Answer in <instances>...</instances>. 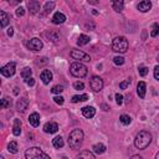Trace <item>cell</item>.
I'll list each match as a JSON object with an SVG mask.
<instances>
[{
	"label": "cell",
	"instance_id": "obj_47",
	"mask_svg": "<svg viewBox=\"0 0 159 159\" xmlns=\"http://www.w3.org/2000/svg\"><path fill=\"white\" fill-rule=\"evenodd\" d=\"M155 158H157V159H159V152H158V153L155 154Z\"/></svg>",
	"mask_w": 159,
	"mask_h": 159
},
{
	"label": "cell",
	"instance_id": "obj_9",
	"mask_svg": "<svg viewBox=\"0 0 159 159\" xmlns=\"http://www.w3.org/2000/svg\"><path fill=\"white\" fill-rule=\"evenodd\" d=\"M15 71H16V68H15V62H10V63L5 65L4 67H1V70H0L1 75L5 76V77H11V76H14Z\"/></svg>",
	"mask_w": 159,
	"mask_h": 159
},
{
	"label": "cell",
	"instance_id": "obj_45",
	"mask_svg": "<svg viewBox=\"0 0 159 159\" xmlns=\"http://www.w3.org/2000/svg\"><path fill=\"white\" fill-rule=\"evenodd\" d=\"M88 2H89V4H97L98 1H97V0H88Z\"/></svg>",
	"mask_w": 159,
	"mask_h": 159
},
{
	"label": "cell",
	"instance_id": "obj_39",
	"mask_svg": "<svg viewBox=\"0 0 159 159\" xmlns=\"http://www.w3.org/2000/svg\"><path fill=\"white\" fill-rule=\"evenodd\" d=\"M53 101H55L57 104H60V106L63 104V97H62V96H56V97L53 98Z\"/></svg>",
	"mask_w": 159,
	"mask_h": 159
},
{
	"label": "cell",
	"instance_id": "obj_43",
	"mask_svg": "<svg viewBox=\"0 0 159 159\" xmlns=\"http://www.w3.org/2000/svg\"><path fill=\"white\" fill-rule=\"evenodd\" d=\"M25 82H26V83H27L29 86H34V84H35V81H34V78H32V77H30V78H27V80H26Z\"/></svg>",
	"mask_w": 159,
	"mask_h": 159
},
{
	"label": "cell",
	"instance_id": "obj_3",
	"mask_svg": "<svg viewBox=\"0 0 159 159\" xmlns=\"http://www.w3.org/2000/svg\"><path fill=\"white\" fill-rule=\"evenodd\" d=\"M112 50L118 53H124L128 50V41L123 36H117L112 41Z\"/></svg>",
	"mask_w": 159,
	"mask_h": 159
},
{
	"label": "cell",
	"instance_id": "obj_14",
	"mask_svg": "<svg viewBox=\"0 0 159 159\" xmlns=\"http://www.w3.org/2000/svg\"><path fill=\"white\" fill-rule=\"evenodd\" d=\"M152 7V2L150 0H142L139 4H138V10L142 11V12H147L149 11Z\"/></svg>",
	"mask_w": 159,
	"mask_h": 159
},
{
	"label": "cell",
	"instance_id": "obj_4",
	"mask_svg": "<svg viewBox=\"0 0 159 159\" xmlns=\"http://www.w3.org/2000/svg\"><path fill=\"white\" fill-rule=\"evenodd\" d=\"M70 72H71L72 76H75L77 78H82V77H84L87 75V67L81 61L80 62L76 61L70 66Z\"/></svg>",
	"mask_w": 159,
	"mask_h": 159
},
{
	"label": "cell",
	"instance_id": "obj_5",
	"mask_svg": "<svg viewBox=\"0 0 159 159\" xmlns=\"http://www.w3.org/2000/svg\"><path fill=\"white\" fill-rule=\"evenodd\" d=\"M25 158H26V159H39V158L50 159V155H47L46 153H43L40 148L32 147V148H29V149L25 152Z\"/></svg>",
	"mask_w": 159,
	"mask_h": 159
},
{
	"label": "cell",
	"instance_id": "obj_13",
	"mask_svg": "<svg viewBox=\"0 0 159 159\" xmlns=\"http://www.w3.org/2000/svg\"><path fill=\"white\" fill-rule=\"evenodd\" d=\"M27 7H29L31 14H36V12H39L41 5H40V2L37 0H30L29 4H27Z\"/></svg>",
	"mask_w": 159,
	"mask_h": 159
},
{
	"label": "cell",
	"instance_id": "obj_44",
	"mask_svg": "<svg viewBox=\"0 0 159 159\" xmlns=\"http://www.w3.org/2000/svg\"><path fill=\"white\" fill-rule=\"evenodd\" d=\"M12 34H14V31H12V29L10 27V29L7 30V35H9V36H12Z\"/></svg>",
	"mask_w": 159,
	"mask_h": 159
},
{
	"label": "cell",
	"instance_id": "obj_30",
	"mask_svg": "<svg viewBox=\"0 0 159 159\" xmlns=\"http://www.w3.org/2000/svg\"><path fill=\"white\" fill-rule=\"evenodd\" d=\"M150 36H152V37L159 36V24H154V25H153V29H152V31H150Z\"/></svg>",
	"mask_w": 159,
	"mask_h": 159
},
{
	"label": "cell",
	"instance_id": "obj_40",
	"mask_svg": "<svg viewBox=\"0 0 159 159\" xmlns=\"http://www.w3.org/2000/svg\"><path fill=\"white\" fill-rule=\"evenodd\" d=\"M16 15L17 16H24L25 15V9L24 7H17L16 9Z\"/></svg>",
	"mask_w": 159,
	"mask_h": 159
},
{
	"label": "cell",
	"instance_id": "obj_2",
	"mask_svg": "<svg viewBox=\"0 0 159 159\" xmlns=\"http://www.w3.org/2000/svg\"><path fill=\"white\" fill-rule=\"evenodd\" d=\"M83 142V132L81 129H73L68 135V145L71 149H78Z\"/></svg>",
	"mask_w": 159,
	"mask_h": 159
},
{
	"label": "cell",
	"instance_id": "obj_6",
	"mask_svg": "<svg viewBox=\"0 0 159 159\" xmlns=\"http://www.w3.org/2000/svg\"><path fill=\"white\" fill-rule=\"evenodd\" d=\"M71 57L73 60H78V61H84V62H89L91 61V57L89 55H87L86 52L81 51V50H77V48H73L71 51Z\"/></svg>",
	"mask_w": 159,
	"mask_h": 159
},
{
	"label": "cell",
	"instance_id": "obj_26",
	"mask_svg": "<svg viewBox=\"0 0 159 159\" xmlns=\"http://www.w3.org/2000/svg\"><path fill=\"white\" fill-rule=\"evenodd\" d=\"M7 150H9L10 153H12V154H16V153L19 152V148H17V143H16L15 140L10 142V143H9V145H7Z\"/></svg>",
	"mask_w": 159,
	"mask_h": 159
},
{
	"label": "cell",
	"instance_id": "obj_31",
	"mask_svg": "<svg viewBox=\"0 0 159 159\" xmlns=\"http://www.w3.org/2000/svg\"><path fill=\"white\" fill-rule=\"evenodd\" d=\"M45 11L46 12H50V11H52L53 10V7H55V2L53 1H47L46 4H45Z\"/></svg>",
	"mask_w": 159,
	"mask_h": 159
},
{
	"label": "cell",
	"instance_id": "obj_25",
	"mask_svg": "<svg viewBox=\"0 0 159 159\" xmlns=\"http://www.w3.org/2000/svg\"><path fill=\"white\" fill-rule=\"evenodd\" d=\"M94 157L96 155L89 150H83L77 155V158H87V159H94Z\"/></svg>",
	"mask_w": 159,
	"mask_h": 159
},
{
	"label": "cell",
	"instance_id": "obj_11",
	"mask_svg": "<svg viewBox=\"0 0 159 159\" xmlns=\"http://www.w3.org/2000/svg\"><path fill=\"white\" fill-rule=\"evenodd\" d=\"M40 78L42 80V82L45 84H48L51 81H52V72L50 70H43L40 75Z\"/></svg>",
	"mask_w": 159,
	"mask_h": 159
},
{
	"label": "cell",
	"instance_id": "obj_15",
	"mask_svg": "<svg viewBox=\"0 0 159 159\" xmlns=\"http://www.w3.org/2000/svg\"><path fill=\"white\" fill-rule=\"evenodd\" d=\"M82 114L86 117V118H92L94 114H96V109L91 106H86L82 108Z\"/></svg>",
	"mask_w": 159,
	"mask_h": 159
},
{
	"label": "cell",
	"instance_id": "obj_28",
	"mask_svg": "<svg viewBox=\"0 0 159 159\" xmlns=\"http://www.w3.org/2000/svg\"><path fill=\"white\" fill-rule=\"evenodd\" d=\"M88 42H89V37H88L87 35H80V37H78V40H77V43H78L80 46L87 45Z\"/></svg>",
	"mask_w": 159,
	"mask_h": 159
},
{
	"label": "cell",
	"instance_id": "obj_48",
	"mask_svg": "<svg viewBox=\"0 0 159 159\" xmlns=\"http://www.w3.org/2000/svg\"><path fill=\"white\" fill-rule=\"evenodd\" d=\"M157 61H158V62H159V55H158V56H157Z\"/></svg>",
	"mask_w": 159,
	"mask_h": 159
},
{
	"label": "cell",
	"instance_id": "obj_35",
	"mask_svg": "<svg viewBox=\"0 0 159 159\" xmlns=\"http://www.w3.org/2000/svg\"><path fill=\"white\" fill-rule=\"evenodd\" d=\"M138 72H139V75H140L142 77H144V76H147V73H148V68H147L145 66H140V67L138 68Z\"/></svg>",
	"mask_w": 159,
	"mask_h": 159
},
{
	"label": "cell",
	"instance_id": "obj_23",
	"mask_svg": "<svg viewBox=\"0 0 159 159\" xmlns=\"http://www.w3.org/2000/svg\"><path fill=\"white\" fill-rule=\"evenodd\" d=\"M88 99V96L87 94H77V96H73L71 102L72 103H78V102H84Z\"/></svg>",
	"mask_w": 159,
	"mask_h": 159
},
{
	"label": "cell",
	"instance_id": "obj_24",
	"mask_svg": "<svg viewBox=\"0 0 159 159\" xmlns=\"http://www.w3.org/2000/svg\"><path fill=\"white\" fill-rule=\"evenodd\" d=\"M52 144H53L55 148H62V147H63V139H62V137H61V135L55 137V138L52 139Z\"/></svg>",
	"mask_w": 159,
	"mask_h": 159
},
{
	"label": "cell",
	"instance_id": "obj_20",
	"mask_svg": "<svg viewBox=\"0 0 159 159\" xmlns=\"http://www.w3.org/2000/svg\"><path fill=\"white\" fill-rule=\"evenodd\" d=\"M0 16H1V22H0V26L4 29L7 24H9V21H10V16L2 10V11H0Z\"/></svg>",
	"mask_w": 159,
	"mask_h": 159
},
{
	"label": "cell",
	"instance_id": "obj_16",
	"mask_svg": "<svg viewBox=\"0 0 159 159\" xmlns=\"http://www.w3.org/2000/svg\"><path fill=\"white\" fill-rule=\"evenodd\" d=\"M29 123L32 127H39V124H40V116H39V113H36V112L31 113L30 117H29Z\"/></svg>",
	"mask_w": 159,
	"mask_h": 159
},
{
	"label": "cell",
	"instance_id": "obj_7",
	"mask_svg": "<svg viewBox=\"0 0 159 159\" xmlns=\"http://www.w3.org/2000/svg\"><path fill=\"white\" fill-rule=\"evenodd\" d=\"M89 87L93 92H99L103 88V80L98 76H93L89 81Z\"/></svg>",
	"mask_w": 159,
	"mask_h": 159
},
{
	"label": "cell",
	"instance_id": "obj_10",
	"mask_svg": "<svg viewBox=\"0 0 159 159\" xmlns=\"http://www.w3.org/2000/svg\"><path fill=\"white\" fill-rule=\"evenodd\" d=\"M57 130H58V125H57V123H55V122H48V123H46V124L43 125V132H45V133L53 134V133H56Z\"/></svg>",
	"mask_w": 159,
	"mask_h": 159
},
{
	"label": "cell",
	"instance_id": "obj_8",
	"mask_svg": "<svg viewBox=\"0 0 159 159\" xmlns=\"http://www.w3.org/2000/svg\"><path fill=\"white\" fill-rule=\"evenodd\" d=\"M26 46H27V48H30L32 51H40L43 45H42V41L40 39L34 37V39H31L30 41L26 42Z\"/></svg>",
	"mask_w": 159,
	"mask_h": 159
},
{
	"label": "cell",
	"instance_id": "obj_33",
	"mask_svg": "<svg viewBox=\"0 0 159 159\" xmlns=\"http://www.w3.org/2000/svg\"><path fill=\"white\" fill-rule=\"evenodd\" d=\"M10 104H11V101L9 98H4V99H1L0 107L1 108H6V107H10Z\"/></svg>",
	"mask_w": 159,
	"mask_h": 159
},
{
	"label": "cell",
	"instance_id": "obj_46",
	"mask_svg": "<svg viewBox=\"0 0 159 159\" xmlns=\"http://www.w3.org/2000/svg\"><path fill=\"white\" fill-rule=\"evenodd\" d=\"M133 158H134V159H138V158L140 159V157H139V155H133Z\"/></svg>",
	"mask_w": 159,
	"mask_h": 159
},
{
	"label": "cell",
	"instance_id": "obj_29",
	"mask_svg": "<svg viewBox=\"0 0 159 159\" xmlns=\"http://www.w3.org/2000/svg\"><path fill=\"white\" fill-rule=\"evenodd\" d=\"M119 120H120V123H122V124L128 125V124L132 122V118H130L129 116H127V114H122V116L119 117Z\"/></svg>",
	"mask_w": 159,
	"mask_h": 159
},
{
	"label": "cell",
	"instance_id": "obj_17",
	"mask_svg": "<svg viewBox=\"0 0 159 159\" xmlns=\"http://www.w3.org/2000/svg\"><path fill=\"white\" fill-rule=\"evenodd\" d=\"M112 1V7L114 9V11L120 12L124 9V0H111Z\"/></svg>",
	"mask_w": 159,
	"mask_h": 159
},
{
	"label": "cell",
	"instance_id": "obj_18",
	"mask_svg": "<svg viewBox=\"0 0 159 159\" xmlns=\"http://www.w3.org/2000/svg\"><path fill=\"white\" fill-rule=\"evenodd\" d=\"M145 89H147L145 82L140 81V82L138 83V86H137V93H138V96H139L140 98H144V97H145Z\"/></svg>",
	"mask_w": 159,
	"mask_h": 159
},
{
	"label": "cell",
	"instance_id": "obj_21",
	"mask_svg": "<svg viewBox=\"0 0 159 159\" xmlns=\"http://www.w3.org/2000/svg\"><path fill=\"white\" fill-rule=\"evenodd\" d=\"M12 133H14V135H20V133H21V122H20V119H15L14 120Z\"/></svg>",
	"mask_w": 159,
	"mask_h": 159
},
{
	"label": "cell",
	"instance_id": "obj_1",
	"mask_svg": "<svg viewBox=\"0 0 159 159\" xmlns=\"http://www.w3.org/2000/svg\"><path fill=\"white\" fill-rule=\"evenodd\" d=\"M152 142V134L148 130H140L135 139H134V145L138 149H145Z\"/></svg>",
	"mask_w": 159,
	"mask_h": 159
},
{
	"label": "cell",
	"instance_id": "obj_22",
	"mask_svg": "<svg viewBox=\"0 0 159 159\" xmlns=\"http://www.w3.org/2000/svg\"><path fill=\"white\" fill-rule=\"evenodd\" d=\"M92 149H93V152H94L96 154H103V153L106 152V145L102 144V143H97V144L93 145Z\"/></svg>",
	"mask_w": 159,
	"mask_h": 159
},
{
	"label": "cell",
	"instance_id": "obj_19",
	"mask_svg": "<svg viewBox=\"0 0 159 159\" xmlns=\"http://www.w3.org/2000/svg\"><path fill=\"white\" fill-rule=\"evenodd\" d=\"M52 21H53V24H56V25L63 24V22L66 21V16H65L62 12H56V14L53 15V17H52Z\"/></svg>",
	"mask_w": 159,
	"mask_h": 159
},
{
	"label": "cell",
	"instance_id": "obj_27",
	"mask_svg": "<svg viewBox=\"0 0 159 159\" xmlns=\"http://www.w3.org/2000/svg\"><path fill=\"white\" fill-rule=\"evenodd\" d=\"M31 75H32V71H31L30 67H25V68H22V71H21V77H22L25 81H26L27 78H30Z\"/></svg>",
	"mask_w": 159,
	"mask_h": 159
},
{
	"label": "cell",
	"instance_id": "obj_32",
	"mask_svg": "<svg viewBox=\"0 0 159 159\" xmlns=\"http://www.w3.org/2000/svg\"><path fill=\"white\" fill-rule=\"evenodd\" d=\"M62 91H63V86H61V84L53 86V87H52V89H51V92H52V93H55V94H58V93H61Z\"/></svg>",
	"mask_w": 159,
	"mask_h": 159
},
{
	"label": "cell",
	"instance_id": "obj_34",
	"mask_svg": "<svg viewBox=\"0 0 159 159\" xmlns=\"http://www.w3.org/2000/svg\"><path fill=\"white\" fill-rule=\"evenodd\" d=\"M113 62H114L116 65L120 66V65H123V63H124V58H123L122 56H116V57L113 58Z\"/></svg>",
	"mask_w": 159,
	"mask_h": 159
},
{
	"label": "cell",
	"instance_id": "obj_12",
	"mask_svg": "<svg viewBox=\"0 0 159 159\" xmlns=\"http://www.w3.org/2000/svg\"><path fill=\"white\" fill-rule=\"evenodd\" d=\"M27 106H29V99H27L26 97H22V98H20V99L17 101V103H16V109H17L19 112H24L25 109H27Z\"/></svg>",
	"mask_w": 159,
	"mask_h": 159
},
{
	"label": "cell",
	"instance_id": "obj_38",
	"mask_svg": "<svg viewBox=\"0 0 159 159\" xmlns=\"http://www.w3.org/2000/svg\"><path fill=\"white\" fill-rule=\"evenodd\" d=\"M116 102H117V104H122L123 103V96L122 94H119V93H117L116 94Z\"/></svg>",
	"mask_w": 159,
	"mask_h": 159
},
{
	"label": "cell",
	"instance_id": "obj_37",
	"mask_svg": "<svg viewBox=\"0 0 159 159\" xmlns=\"http://www.w3.org/2000/svg\"><path fill=\"white\" fill-rule=\"evenodd\" d=\"M73 87H75V89H83L84 88V84H83V82H80V81H77V82H75L73 83Z\"/></svg>",
	"mask_w": 159,
	"mask_h": 159
},
{
	"label": "cell",
	"instance_id": "obj_41",
	"mask_svg": "<svg viewBox=\"0 0 159 159\" xmlns=\"http://www.w3.org/2000/svg\"><path fill=\"white\" fill-rule=\"evenodd\" d=\"M154 78L159 81V66H155L154 67Z\"/></svg>",
	"mask_w": 159,
	"mask_h": 159
},
{
	"label": "cell",
	"instance_id": "obj_42",
	"mask_svg": "<svg viewBox=\"0 0 159 159\" xmlns=\"http://www.w3.org/2000/svg\"><path fill=\"white\" fill-rule=\"evenodd\" d=\"M10 5H17V4H20L22 0H6Z\"/></svg>",
	"mask_w": 159,
	"mask_h": 159
},
{
	"label": "cell",
	"instance_id": "obj_36",
	"mask_svg": "<svg viewBox=\"0 0 159 159\" xmlns=\"http://www.w3.org/2000/svg\"><path fill=\"white\" fill-rule=\"evenodd\" d=\"M129 84H130V80H125V81H123V82L119 83V88L120 89H125Z\"/></svg>",
	"mask_w": 159,
	"mask_h": 159
}]
</instances>
